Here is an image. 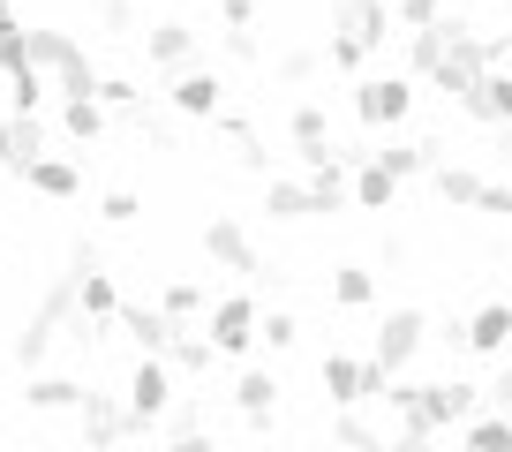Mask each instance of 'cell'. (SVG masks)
Listing matches in <instances>:
<instances>
[{"label":"cell","mask_w":512,"mask_h":452,"mask_svg":"<svg viewBox=\"0 0 512 452\" xmlns=\"http://www.w3.org/2000/svg\"><path fill=\"white\" fill-rule=\"evenodd\" d=\"M384 407H392L400 422H415V430L445 437V430H467V422L482 415V385H467V377H437V385H415V377H392Z\"/></svg>","instance_id":"obj_1"},{"label":"cell","mask_w":512,"mask_h":452,"mask_svg":"<svg viewBox=\"0 0 512 452\" xmlns=\"http://www.w3.org/2000/svg\"><path fill=\"white\" fill-rule=\"evenodd\" d=\"M392 31H400L392 0H332V38H324V61H332L339 76H354L377 46H392Z\"/></svg>","instance_id":"obj_2"},{"label":"cell","mask_w":512,"mask_h":452,"mask_svg":"<svg viewBox=\"0 0 512 452\" xmlns=\"http://www.w3.org/2000/svg\"><path fill=\"white\" fill-rule=\"evenodd\" d=\"M76 437H83V452H121L128 437H144L136 415H128V392H98L91 385V400L76 407Z\"/></svg>","instance_id":"obj_3"},{"label":"cell","mask_w":512,"mask_h":452,"mask_svg":"<svg viewBox=\"0 0 512 452\" xmlns=\"http://www.w3.org/2000/svg\"><path fill=\"white\" fill-rule=\"evenodd\" d=\"M407 113H415V76H362L354 83V121H362V129H392L400 136Z\"/></svg>","instance_id":"obj_4"},{"label":"cell","mask_w":512,"mask_h":452,"mask_svg":"<svg viewBox=\"0 0 512 452\" xmlns=\"http://www.w3.org/2000/svg\"><path fill=\"white\" fill-rule=\"evenodd\" d=\"M174 400H181V392H174V362L144 355L136 370H128V415H136V430H144V437L174 415Z\"/></svg>","instance_id":"obj_5"},{"label":"cell","mask_w":512,"mask_h":452,"mask_svg":"<svg viewBox=\"0 0 512 452\" xmlns=\"http://www.w3.org/2000/svg\"><path fill=\"white\" fill-rule=\"evenodd\" d=\"M204 257L219 264V272H234V279H264V249L249 242V226H241L234 211H211L204 219Z\"/></svg>","instance_id":"obj_6"},{"label":"cell","mask_w":512,"mask_h":452,"mask_svg":"<svg viewBox=\"0 0 512 452\" xmlns=\"http://www.w3.org/2000/svg\"><path fill=\"white\" fill-rule=\"evenodd\" d=\"M76 309H83V324H121V309H128L91 242H76Z\"/></svg>","instance_id":"obj_7"},{"label":"cell","mask_w":512,"mask_h":452,"mask_svg":"<svg viewBox=\"0 0 512 452\" xmlns=\"http://www.w3.org/2000/svg\"><path fill=\"white\" fill-rule=\"evenodd\" d=\"M422 347H430V317H422V309H392V317L377 324V347H369V355L392 377H407V362H415Z\"/></svg>","instance_id":"obj_8"},{"label":"cell","mask_w":512,"mask_h":452,"mask_svg":"<svg viewBox=\"0 0 512 452\" xmlns=\"http://www.w3.org/2000/svg\"><path fill=\"white\" fill-rule=\"evenodd\" d=\"M256 324H264V309L249 302V294H219V302H211V347H219V355H249L256 347Z\"/></svg>","instance_id":"obj_9"},{"label":"cell","mask_w":512,"mask_h":452,"mask_svg":"<svg viewBox=\"0 0 512 452\" xmlns=\"http://www.w3.org/2000/svg\"><path fill=\"white\" fill-rule=\"evenodd\" d=\"M287 144H294V159L317 174V166H332L339 159V144H332V113L317 106V98H302V106L287 113Z\"/></svg>","instance_id":"obj_10"},{"label":"cell","mask_w":512,"mask_h":452,"mask_svg":"<svg viewBox=\"0 0 512 452\" xmlns=\"http://www.w3.org/2000/svg\"><path fill=\"white\" fill-rule=\"evenodd\" d=\"M166 98H174V113H189V121H219L226 113V76L196 61V68H181V76L166 83Z\"/></svg>","instance_id":"obj_11"},{"label":"cell","mask_w":512,"mask_h":452,"mask_svg":"<svg viewBox=\"0 0 512 452\" xmlns=\"http://www.w3.org/2000/svg\"><path fill=\"white\" fill-rule=\"evenodd\" d=\"M369 159L392 181H415V174H437V166H445V144H437V136H384Z\"/></svg>","instance_id":"obj_12"},{"label":"cell","mask_w":512,"mask_h":452,"mask_svg":"<svg viewBox=\"0 0 512 452\" xmlns=\"http://www.w3.org/2000/svg\"><path fill=\"white\" fill-rule=\"evenodd\" d=\"M46 159V129H38V113H8L0 121V174H31V166Z\"/></svg>","instance_id":"obj_13"},{"label":"cell","mask_w":512,"mask_h":452,"mask_svg":"<svg viewBox=\"0 0 512 452\" xmlns=\"http://www.w3.org/2000/svg\"><path fill=\"white\" fill-rule=\"evenodd\" d=\"M144 38V53H151V68H196V23H181V16H159L151 31H136Z\"/></svg>","instance_id":"obj_14"},{"label":"cell","mask_w":512,"mask_h":452,"mask_svg":"<svg viewBox=\"0 0 512 452\" xmlns=\"http://www.w3.org/2000/svg\"><path fill=\"white\" fill-rule=\"evenodd\" d=\"M121 332L136 339L144 355H159V362H166V355H174V339H181V324L166 317L159 302H128V309H121Z\"/></svg>","instance_id":"obj_15"},{"label":"cell","mask_w":512,"mask_h":452,"mask_svg":"<svg viewBox=\"0 0 512 452\" xmlns=\"http://www.w3.org/2000/svg\"><path fill=\"white\" fill-rule=\"evenodd\" d=\"M279 392H287V385H279L272 370H241V385H234V415L249 422V430H272V422H279Z\"/></svg>","instance_id":"obj_16"},{"label":"cell","mask_w":512,"mask_h":452,"mask_svg":"<svg viewBox=\"0 0 512 452\" xmlns=\"http://www.w3.org/2000/svg\"><path fill=\"white\" fill-rule=\"evenodd\" d=\"M460 113L482 121V129H512V68H490V76L460 98Z\"/></svg>","instance_id":"obj_17"},{"label":"cell","mask_w":512,"mask_h":452,"mask_svg":"<svg viewBox=\"0 0 512 452\" xmlns=\"http://www.w3.org/2000/svg\"><path fill=\"white\" fill-rule=\"evenodd\" d=\"M460 347H467V355H505V347H512V302H482L475 317H467Z\"/></svg>","instance_id":"obj_18"},{"label":"cell","mask_w":512,"mask_h":452,"mask_svg":"<svg viewBox=\"0 0 512 452\" xmlns=\"http://www.w3.org/2000/svg\"><path fill=\"white\" fill-rule=\"evenodd\" d=\"M83 400H91V385H76V377H46V370H31V392H23L31 415H76Z\"/></svg>","instance_id":"obj_19"},{"label":"cell","mask_w":512,"mask_h":452,"mask_svg":"<svg viewBox=\"0 0 512 452\" xmlns=\"http://www.w3.org/2000/svg\"><path fill=\"white\" fill-rule=\"evenodd\" d=\"M264 211H272V219H317V189H309V181H287V174H272L264 181Z\"/></svg>","instance_id":"obj_20"},{"label":"cell","mask_w":512,"mask_h":452,"mask_svg":"<svg viewBox=\"0 0 512 452\" xmlns=\"http://www.w3.org/2000/svg\"><path fill=\"white\" fill-rule=\"evenodd\" d=\"M430 189H437V196H445V204H452V211H475V204H482V189H490V181H482V174H475V166H460V159H445V166H437V174H430Z\"/></svg>","instance_id":"obj_21"},{"label":"cell","mask_w":512,"mask_h":452,"mask_svg":"<svg viewBox=\"0 0 512 452\" xmlns=\"http://www.w3.org/2000/svg\"><path fill=\"white\" fill-rule=\"evenodd\" d=\"M174 377H211V362H219V347H211V332L204 324H181V339H174Z\"/></svg>","instance_id":"obj_22"},{"label":"cell","mask_w":512,"mask_h":452,"mask_svg":"<svg viewBox=\"0 0 512 452\" xmlns=\"http://www.w3.org/2000/svg\"><path fill=\"white\" fill-rule=\"evenodd\" d=\"M452 53V16L437 23V31H407V76H437Z\"/></svg>","instance_id":"obj_23"},{"label":"cell","mask_w":512,"mask_h":452,"mask_svg":"<svg viewBox=\"0 0 512 452\" xmlns=\"http://www.w3.org/2000/svg\"><path fill=\"white\" fill-rule=\"evenodd\" d=\"M23 181H31L38 196H53V204H68V196H83V174H76V159H53V151H46V159H38V166H31V174H23Z\"/></svg>","instance_id":"obj_24"},{"label":"cell","mask_w":512,"mask_h":452,"mask_svg":"<svg viewBox=\"0 0 512 452\" xmlns=\"http://www.w3.org/2000/svg\"><path fill=\"white\" fill-rule=\"evenodd\" d=\"M377 302V272L369 264H332V309H369Z\"/></svg>","instance_id":"obj_25"},{"label":"cell","mask_w":512,"mask_h":452,"mask_svg":"<svg viewBox=\"0 0 512 452\" xmlns=\"http://www.w3.org/2000/svg\"><path fill=\"white\" fill-rule=\"evenodd\" d=\"M392 196H400V181L384 174L377 159H362V166H354V211H392Z\"/></svg>","instance_id":"obj_26"},{"label":"cell","mask_w":512,"mask_h":452,"mask_svg":"<svg viewBox=\"0 0 512 452\" xmlns=\"http://www.w3.org/2000/svg\"><path fill=\"white\" fill-rule=\"evenodd\" d=\"M159 309H166V317H174V324H196V317H204V309H211V287H204V279H166Z\"/></svg>","instance_id":"obj_27"},{"label":"cell","mask_w":512,"mask_h":452,"mask_svg":"<svg viewBox=\"0 0 512 452\" xmlns=\"http://www.w3.org/2000/svg\"><path fill=\"white\" fill-rule=\"evenodd\" d=\"M61 129H68V144H98L106 136V106L98 98H61Z\"/></svg>","instance_id":"obj_28"},{"label":"cell","mask_w":512,"mask_h":452,"mask_svg":"<svg viewBox=\"0 0 512 452\" xmlns=\"http://www.w3.org/2000/svg\"><path fill=\"white\" fill-rule=\"evenodd\" d=\"M332 445H339V452H377L384 437L369 430V422L354 415V407H332Z\"/></svg>","instance_id":"obj_29"},{"label":"cell","mask_w":512,"mask_h":452,"mask_svg":"<svg viewBox=\"0 0 512 452\" xmlns=\"http://www.w3.org/2000/svg\"><path fill=\"white\" fill-rule=\"evenodd\" d=\"M317 68H324L317 46H279V53H272V76H279V83H317Z\"/></svg>","instance_id":"obj_30"},{"label":"cell","mask_w":512,"mask_h":452,"mask_svg":"<svg viewBox=\"0 0 512 452\" xmlns=\"http://www.w3.org/2000/svg\"><path fill=\"white\" fill-rule=\"evenodd\" d=\"M294 339H302V317H294V309H264V324H256V347H272V355H287Z\"/></svg>","instance_id":"obj_31"},{"label":"cell","mask_w":512,"mask_h":452,"mask_svg":"<svg viewBox=\"0 0 512 452\" xmlns=\"http://www.w3.org/2000/svg\"><path fill=\"white\" fill-rule=\"evenodd\" d=\"M46 91H53L46 68H31V76H8V106H16V113H38V106H46Z\"/></svg>","instance_id":"obj_32"},{"label":"cell","mask_w":512,"mask_h":452,"mask_svg":"<svg viewBox=\"0 0 512 452\" xmlns=\"http://www.w3.org/2000/svg\"><path fill=\"white\" fill-rule=\"evenodd\" d=\"M392 16H400V31H437L452 8L445 0H392Z\"/></svg>","instance_id":"obj_33"},{"label":"cell","mask_w":512,"mask_h":452,"mask_svg":"<svg viewBox=\"0 0 512 452\" xmlns=\"http://www.w3.org/2000/svg\"><path fill=\"white\" fill-rule=\"evenodd\" d=\"M31 31H23V23H16V31H0V76H31Z\"/></svg>","instance_id":"obj_34"},{"label":"cell","mask_w":512,"mask_h":452,"mask_svg":"<svg viewBox=\"0 0 512 452\" xmlns=\"http://www.w3.org/2000/svg\"><path fill=\"white\" fill-rule=\"evenodd\" d=\"M98 106H106V113H128V121H136V113H144V91H136L128 76H106V83H98Z\"/></svg>","instance_id":"obj_35"},{"label":"cell","mask_w":512,"mask_h":452,"mask_svg":"<svg viewBox=\"0 0 512 452\" xmlns=\"http://www.w3.org/2000/svg\"><path fill=\"white\" fill-rule=\"evenodd\" d=\"M98 219H106V226H136V219H144V196H136V189H106V196H98Z\"/></svg>","instance_id":"obj_36"},{"label":"cell","mask_w":512,"mask_h":452,"mask_svg":"<svg viewBox=\"0 0 512 452\" xmlns=\"http://www.w3.org/2000/svg\"><path fill=\"white\" fill-rule=\"evenodd\" d=\"M219 46H226V61H249V68L264 61V38H256V31H226Z\"/></svg>","instance_id":"obj_37"},{"label":"cell","mask_w":512,"mask_h":452,"mask_svg":"<svg viewBox=\"0 0 512 452\" xmlns=\"http://www.w3.org/2000/svg\"><path fill=\"white\" fill-rule=\"evenodd\" d=\"M475 211H482V219H512V181H490Z\"/></svg>","instance_id":"obj_38"},{"label":"cell","mask_w":512,"mask_h":452,"mask_svg":"<svg viewBox=\"0 0 512 452\" xmlns=\"http://www.w3.org/2000/svg\"><path fill=\"white\" fill-rule=\"evenodd\" d=\"M482 400H490V407H497V415H512V362H505V370H497V377H490V385H482Z\"/></svg>","instance_id":"obj_39"},{"label":"cell","mask_w":512,"mask_h":452,"mask_svg":"<svg viewBox=\"0 0 512 452\" xmlns=\"http://www.w3.org/2000/svg\"><path fill=\"white\" fill-rule=\"evenodd\" d=\"M226 31H256V0H219Z\"/></svg>","instance_id":"obj_40"},{"label":"cell","mask_w":512,"mask_h":452,"mask_svg":"<svg viewBox=\"0 0 512 452\" xmlns=\"http://www.w3.org/2000/svg\"><path fill=\"white\" fill-rule=\"evenodd\" d=\"M166 452H219V445H211V430H174V437H166Z\"/></svg>","instance_id":"obj_41"},{"label":"cell","mask_w":512,"mask_h":452,"mask_svg":"<svg viewBox=\"0 0 512 452\" xmlns=\"http://www.w3.org/2000/svg\"><path fill=\"white\" fill-rule=\"evenodd\" d=\"M219 136H226V144H249V136H256V129H249V113L226 106V113H219Z\"/></svg>","instance_id":"obj_42"},{"label":"cell","mask_w":512,"mask_h":452,"mask_svg":"<svg viewBox=\"0 0 512 452\" xmlns=\"http://www.w3.org/2000/svg\"><path fill=\"white\" fill-rule=\"evenodd\" d=\"M136 23V0H106V31H128Z\"/></svg>","instance_id":"obj_43"},{"label":"cell","mask_w":512,"mask_h":452,"mask_svg":"<svg viewBox=\"0 0 512 452\" xmlns=\"http://www.w3.org/2000/svg\"><path fill=\"white\" fill-rule=\"evenodd\" d=\"M0 31H16V8H8V0H0Z\"/></svg>","instance_id":"obj_44"},{"label":"cell","mask_w":512,"mask_h":452,"mask_svg":"<svg viewBox=\"0 0 512 452\" xmlns=\"http://www.w3.org/2000/svg\"><path fill=\"white\" fill-rule=\"evenodd\" d=\"M460 452H482V445H460Z\"/></svg>","instance_id":"obj_45"},{"label":"cell","mask_w":512,"mask_h":452,"mask_svg":"<svg viewBox=\"0 0 512 452\" xmlns=\"http://www.w3.org/2000/svg\"><path fill=\"white\" fill-rule=\"evenodd\" d=\"M490 8H505V0H490Z\"/></svg>","instance_id":"obj_46"},{"label":"cell","mask_w":512,"mask_h":452,"mask_svg":"<svg viewBox=\"0 0 512 452\" xmlns=\"http://www.w3.org/2000/svg\"><path fill=\"white\" fill-rule=\"evenodd\" d=\"M0 452H8V445H0Z\"/></svg>","instance_id":"obj_47"}]
</instances>
